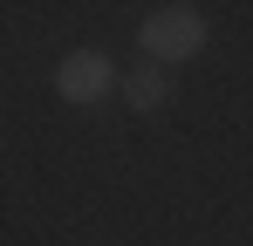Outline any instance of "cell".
<instances>
[{
	"label": "cell",
	"instance_id": "1",
	"mask_svg": "<svg viewBox=\"0 0 253 246\" xmlns=\"http://www.w3.org/2000/svg\"><path fill=\"white\" fill-rule=\"evenodd\" d=\"M206 35H212V28H206V14L178 0V7H158V14H144V28H137V48H144L158 69H171V62H192V55L206 48Z\"/></svg>",
	"mask_w": 253,
	"mask_h": 246
},
{
	"label": "cell",
	"instance_id": "2",
	"mask_svg": "<svg viewBox=\"0 0 253 246\" xmlns=\"http://www.w3.org/2000/svg\"><path fill=\"white\" fill-rule=\"evenodd\" d=\"M110 89H117V62H110V55H96V48L62 55V69H55V96H62V103L89 110V103H103Z\"/></svg>",
	"mask_w": 253,
	"mask_h": 246
},
{
	"label": "cell",
	"instance_id": "3",
	"mask_svg": "<svg viewBox=\"0 0 253 246\" xmlns=\"http://www.w3.org/2000/svg\"><path fill=\"white\" fill-rule=\"evenodd\" d=\"M117 89H124V103H130V110H165L171 96H178L171 69H158V62H151V69H130V76L117 82Z\"/></svg>",
	"mask_w": 253,
	"mask_h": 246
}]
</instances>
